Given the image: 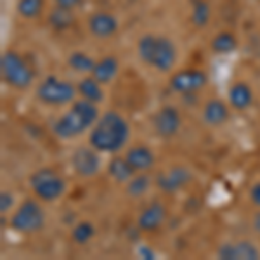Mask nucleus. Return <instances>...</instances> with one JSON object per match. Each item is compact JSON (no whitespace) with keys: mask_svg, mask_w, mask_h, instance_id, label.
<instances>
[{"mask_svg":"<svg viewBox=\"0 0 260 260\" xmlns=\"http://www.w3.org/2000/svg\"><path fill=\"white\" fill-rule=\"evenodd\" d=\"M95 236V225L92 224L90 220H80L77 222V224L73 225V229H71V240L73 243H77V245H87V243H90L94 240Z\"/></svg>","mask_w":260,"mask_h":260,"instance_id":"26","label":"nucleus"},{"mask_svg":"<svg viewBox=\"0 0 260 260\" xmlns=\"http://www.w3.org/2000/svg\"><path fill=\"white\" fill-rule=\"evenodd\" d=\"M120 71V59L116 56H104L98 59L94 70H92V77L98 82H101L103 85H108L116 78Z\"/></svg>","mask_w":260,"mask_h":260,"instance_id":"18","label":"nucleus"},{"mask_svg":"<svg viewBox=\"0 0 260 260\" xmlns=\"http://www.w3.org/2000/svg\"><path fill=\"white\" fill-rule=\"evenodd\" d=\"M192 172L187 169L186 165H174L169 167L167 170H163L158 174L156 177V187L165 194H174V192H179L180 189L191 184L192 180Z\"/></svg>","mask_w":260,"mask_h":260,"instance_id":"11","label":"nucleus"},{"mask_svg":"<svg viewBox=\"0 0 260 260\" xmlns=\"http://www.w3.org/2000/svg\"><path fill=\"white\" fill-rule=\"evenodd\" d=\"M167 217H169L167 207L161 201L154 200L139 212V215H137V229L141 233H156V231L163 228V224L167 222Z\"/></svg>","mask_w":260,"mask_h":260,"instance_id":"12","label":"nucleus"},{"mask_svg":"<svg viewBox=\"0 0 260 260\" xmlns=\"http://www.w3.org/2000/svg\"><path fill=\"white\" fill-rule=\"evenodd\" d=\"M87 28H89L90 35L95 37L99 40H106V39H111L120 28V23H118V18L115 14L108 11H98L94 14L89 16L87 19Z\"/></svg>","mask_w":260,"mask_h":260,"instance_id":"14","label":"nucleus"},{"mask_svg":"<svg viewBox=\"0 0 260 260\" xmlns=\"http://www.w3.org/2000/svg\"><path fill=\"white\" fill-rule=\"evenodd\" d=\"M101 154L103 153H99L90 144L78 146L77 149H73V153L70 156L71 169L82 179L95 177L101 172V169H103V158H101Z\"/></svg>","mask_w":260,"mask_h":260,"instance_id":"8","label":"nucleus"},{"mask_svg":"<svg viewBox=\"0 0 260 260\" xmlns=\"http://www.w3.org/2000/svg\"><path fill=\"white\" fill-rule=\"evenodd\" d=\"M229 106L236 111H245L253 104V90L246 82H234L228 92Z\"/></svg>","mask_w":260,"mask_h":260,"instance_id":"17","label":"nucleus"},{"mask_svg":"<svg viewBox=\"0 0 260 260\" xmlns=\"http://www.w3.org/2000/svg\"><path fill=\"white\" fill-rule=\"evenodd\" d=\"M77 89H78V95H80L82 99L90 101V103L98 104V106H99V104H103L104 99H106V94H104V85L101 82L95 80L92 75L82 78V80L78 82Z\"/></svg>","mask_w":260,"mask_h":260,"instance_id":"20","label":"nucleus"},{"mask_svg":"<svg viewBox=\"0 0 260 260\" xmlns=\"http://www.w3.org/2000/svg\"><path fill=\"white\" fill-rule=\"evenodd\" d=\"M137 255L142 258H148V260H154L156 258V253H154V250H151L148 245H141L139 250H137Z\"/></svg>","mask_w":260,"mask_h":260,"instance_id":"31","label":"nucleus"},{"mask_svg":"<svg viewBox=\"0 0 260 260\" xmlns=\"http://www.w3.org/2000/svg\"><path fill=\"white\" fill-rule=\"evenodd\" d=\"M12 205H14V194H12L9 189H4L0 192V212L2 213L9 212L12 208Z\"/></svg>","mask_w":260,"mask_h":260,"instance_id":"28","label":"nucleus"},{"mask_svg":"<svg viewBox=\"0 0 260 260\" xmlns=\"http://www.w3.org/2000/svg\"><path fill=\"white\" fill-rule=\"evenodd\" d=\"M208 83V75L203 70L198 68H187L175 71L169 78V87L175 94L180 95H189L196 94L201 89H205Z\"/></svg>","mask_w":260,"mask_h":260,"instance_id":"9","label":"nucleus"},{"mask_svg":"<svg viewBox=\"0 0 260 260\" xmlns=\"http://www.w3.org/2000/svg\"><path fill=\"white\" fill-rule=\"evenodd\" d=\"M77 23V16L73 9H64V7H54L49 12V26L56 31H66Z\"/></svg>","mask_w":260,"mask_h":260,"instance_id":"21","label":"nucleus"},{"mask_svg":"<svg viewBox=\"0 0 260 260\" xmlns=\"http://www.w3.org/2000/svg\"><path fill=\"white\" fill-rule=\"evenodd\" d=\"M137 56L142 64L160 71L169 73L174 70L177 62V45L167 35H156V33H144L137 40Z\"/></svg>","mask_w":260,"mask_h":260,"instance_id":"3","label":"nucleus"},{"mask_svg":"<svg viewBox=\"0 0 260 260\" xmlns=\"http://www.w3.org/2000/svg\"><path fill=\"white\" fill-rule=\"evenodd\" d=\"M30 189L42 203H54L66 192L64 177L50 167H42L35 170L28 179Z\"/></svg>","mask_w":260,"mask_h":260,"instance_id":"5","label":"nucleus"},{"mask_svg":"<svg viewBox=\"0 0 260 260\" xmlns=\"http://www.w3.org/2000/svg\"><path fill=\"white\" fill-rule=\"evenodd\" d=\"M229 104L222 99H208L203 104V110H201V120L205 121L210 127H222L225 125L231 118V110Z\"/></svg>","mask_w":260,"mask_h":260,"instance_id":"15","label":"nucleus"},{"mask_svg":"<svg viewBox=\"0 0 260 260\" xmlns=\"http://www.w3.org/2000/svg\"><path fill=\"white\" fill-rule=\"evenodd\" d=\"M45 210L39 198H28L12 213L9 225L19 234H37L45 228Z\"/></svg>","mask_w":260,"mask_h":260,"instance_id":"7","label":"nucleus"},{"mask_svg":"<svg viewBox=\"0 0 260 260\" xmlns=\"http://www.w3.org/2000/svg\"><path fill=\"white\" fill-rule=\"evenodd\" d=\"M95 62H98V59H94L90 54L83 52V50H73L68 56V66L73 71L82 75H90Z\"/></svg>","mask_w":260,"mask_h":260,"instance_id":"22","label":"nucleus"},{"mask_svg":"<svg viewBox=\"0 0 260 260\" xmlns=\"http://www.w3.org/2000/svg\"><path fill=\"white\" fill-rule=\"evenodd\" d=\"M210 49L212 52L220 54V56H225V54H231L238 49V39L234 33L231 31H220L217 33L215 37L210 42Z\"/></svg>","mask_w":260,"mask_h":260,"instance_id":"23","label":"nucleus"},{"mask_svg":"<svg viewBox=\"0 0 260 260\" xmlns=\"http://www.w3.org/2000/svg\"><path fill=\"white\" fill-rule=\"evenodd\" d=\"M99 106L87 99H75L70 108L52 123V132L61 141H73L90 132L99 118Z\"/></svg>","mask_w":260,"mask_h":260,"instance_id":"2","label":"nucleus"},{"mask_svg":"<svg viewBox=\"0 0 260 260\" xmlns=\"http://www.w3.org/2000/svg\"><path fill=\"white\" fill-rule=\"evenodd\" d=\"M248 196H250L251 205H253V207H257V208H260V182H255L253 186L250 187Z\"/></svg>","mask_w":260,"mask_h":260,"instance_id":"29","label":"nucleus"},{"mask_svg":"<svg viewBox=\"0 0 260 260\" xmlns=\"http://www.w3.org/2000/svg\"><path fill=\"white\" fill-rule=\"evenodd\" d=\"M212 18V9L207 0H192L191 7V23L194 28H207Z\"/></svg>","mask_w":260,"mask_h":260,"instance_id":"25","label":"nucleus"},{"mask_svg":"<svg viewBox=\"0 0 260 260\" xmlns=\"http://www.w3.org/2000/svg\"><path fill=\"white\" fill-rule=\"evenodd\" d=\"M57 7H64V9H77L83 4V0H54Z\"/></svg>","mask_w":260,"mask_h":260,"instance_id":"30","label":"nucleus"},{"mask_svg":"<svg viewBox=\"0 0 260 260\" xmlns=\"http://www.w3.org/2000/svg\"><path fill=\"white\" fill-rule=\"evenodd\" d=\"M151 182H153V180H151V175H148V172H137V174L125 184V186H127L125 191H127V194L130 198H142V196L149 191Z\"/></svg>","mask_w":260,"mask_h":260,"instance_id":"24","label":"nucleus"},{"mask_svg":"<svg viewBox=\"0 0 260 260\" xmlns=\"http://www.w3.org/2000/svg\"><path fill=\"white\" fill-rule=\"evenodd\" d=\"M217 257L220 260H260V248L250 240L225 241L217 250Z\"/></svg>","mask_w":260,"mask_h":260,"instance_id":"13","label":"nucleus"},{"mask_svg":"<svg viewBox=\"0 0 260 260\" xmlns=\"http://www.w3.org/2000/svg\"><path fill=\"white\" fill-rule=\"evenodd\" d=\"M182 127V116L172 104H165L153 115V130L161 139H172Z\"/></svg>","mask_w":260,"mask_h":260,"instance_id":"10","label":"nucleus"},{"mask_svg":"<svg viewBox=\"0 0 260 260\" xmlns=\"http://www.w3.org/2000/svg\"><path fill=\"white\" fill-rule=\"evenodd\" d=\"M125 158L136 169V172H149L156 165V154L146 144H134L132 148L127 149Z\"/></svg>","mask_w":260,"mask_h":260,"instance_id":"16","label":"nucleus"},{"mask_svg":"<svg viewBox=\"0 0 260 260\" xmlns=\"http://www.w3.org/2000/svg\"><path fill=\"white\" fill-rule=\"evenodd\" d=\"M130 125L118 111H104L89 132V144L103 154H116L127 146Z\"/></svg>","mask_w":260,"mask_h":260,"instance_id":"1","label":"nucleus"},{"mask_svg":"<svg viewBox=\"0 0 260 260\" xmlns=\"http://www.w3.org/2000/svg\"><path fill=\"white\" fill-rule=\"evenodd\" d=\"M45 9V0H18L16 11L24 19H37Z\"/></svg>","mask_w":260,"mask_h":260,"instance_id":"27","label":"nucleus"},{"mask_svg":"<svg viewBox=\"0 0 260 260\" xmlns=\"http://www.w3.org/2000/svg\"><path fill=\"white\" fill-rule=\"evenodd\" d=\"M106 172L116 184H127L128 180L137 174L136 169L130 165L125 156H113L111 160L108 161Z\"/></svg>","mask_w":260,"mask_h":260,"instance_id":"19","label":"nucleus"},{"mask_svg":"<svg viewBox=\"0 0 260 260\" xmlns=\"http://www.w3.org/2000/svg\"><path fill=\"white\" fill-rule=\"evenodd\" d=\"M0 73L4 83L14 90H26L35 80V71L16 50H6L0 57Z\"/></svg>","mask_w":260,"mask_h":260,"instance_id":"4","label":"nucleus"},{"mask_svg":"<svg viewBox=\"0 0 260 260\" xmlns=\"http://www.w3.org/2000/svg\"><path fill=\"white\" fill-rule=\"evenodd\" d=\"M251 229L255 231L257 236H260V208L253 213V217H251Z\"/></svg>","mask_w":260,"mask_h":260,"instance_id":"32","label":"nucleus"},{"mask_svg":"<svg viewBox=\"0 0 260 260\" xmlns=\"http://www.w3.org/2000/svg\"><path fill=\"white\" fill-rule=\"evenodd\" d=\"M37 99L40 101L45 106H52V108H59L71 104L78 95L77 85H73L68 80H61L56 75H47L44 78L35 92Z\"/></svg>","mask_w":260,"mask_h":260,"instance_id":"6","label":"nucleus"}]
</instances>
